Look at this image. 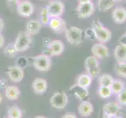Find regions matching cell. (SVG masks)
Returning a JSON list of instances; mask_svg holds the SVG:
<instances>
[{
    "instance_id": "obj_11",
    "label": "cell",
    "mask_w": 126,
    "mask_h": 118,
    "mask_svg": "<svg viewBox=\"0 0 126 118\" xmlns=\"http://www.w3.org/2000/svg\"><path fill=\"white\" fill-rule=\"evenodd\" d=\"M92 54L95 58H98L100 59H104L109 56V50L107 46L103 43H95L92 47Z\"/></svg>"
},
{
    "instance_id": "obj_33",
    "label": "cell",
    "mask_w": 126,
    "mask_h": 118,
    "mask_svg": "<svg viewBox=\"0 0 126 118\" xmlns=\"http://www.w3.org/2000/svg\"><path fill=\"white\" fill-rule=\"evenodd\" d=\"M85 37H86L87 39H91V40H93V39H95V38L94 32H93V28H87V29H85Z\"/></svg>"
},
{
    "instance_id": "obj_16",
    "label": "cell",
    "mask_w": 126,
    "mask_h": 118,
    "mask_svg": "<svg viewBox=\"0 0 126 118\" xmlns=\"http://www.w3.org/2000/svg\"><path fill=\"white\" fill-rule=\"evenodd\" d=\"M113 21L117 24H123L126 21V10L122 6L114 8L112 13Z\"/></svg>"
},
{
    "instance_id": "obj_7",
    "label": "cell",
    "mask_w": 126,
    "mask_h": 118,
    "mask_svg": "<svg viewBox=\"0 0 126 118\" xmlns=\"http://www.w3.org/2000/svg\"><path fill=\"white\" fill-rule=\"evenodd\" d=\"M68 102V97L63 91H58L53 94L50 98L51 106L57 110H63L66 107Z\"/></svg>"
},
{
    "instance_id": "obj_40",
    "label": "cell",
    "mask_w": 126,
    "mask_h": 118,
    "mask_svg": "<svg viewBox=\"0 0 126 118\" xmlns=\"http://www.w3.org/2000/svg\"><path fill=\"white\" fill-rule=\"evenodd\" d=\"M9 2H18L20 0H7Z\"/></svg>"
},
{
    "instance_id": "obj_36",
    "label": "cell",
    "mask_w": 126,
    "mask_h": 118,
    "mask_svg": "<svg viewBox=\"0 0 126 118\" xmlns=\"http://www.w3.org/2000/svg\"><path fill=\"white\" fill-rule=\"evenodd\" d=\"M4 42H5V40H4V37L0 33V48L2 47V46L4 45Z\"/></svg>"
},
{
    "instance_id": "obj_39",
    "label": "cell",
    "mask_w": 126,
    "mask_h": 118,
    "mask_svg": "<svg viewBox=\"0 0 126 118\" xmlns=\"http://www.w3.org/2000/svg\"><path fill=\"white\" fill-rule=\"evenodd\" d=\"M114 117H110L109 115H107V114H104L103 113V118H113Z\"/></svg>"
},
{
    "instance_id": "obj_24",
    "label": "cell",
    "mask_w": 126,
    "mask_h": 118,
    "mask_svg": "<svg viewBox=\"0 0 126 118\" xmlns=\"http://www.w3.org/2000/svg\"><path fill=\"white\" fill-rule=\"evenodd\" d=\"M110 87L113 94H118L121 91H122L124 89H125V83L121 80H114V81H113Z\"/></svg>"
},
{
    "instance_id": "obj_20",
    "label": "cell",
    "mask_w": 126,
    "mask_h": 118,
    "mask_svg": "<svg viewBox=\"0 0 126 118\" xmlns=\"http://www.w3.org/2000/svg\"><path fill=\"white\" fill-rule=\"evenodd\" d=\"M114 55L117 63L126 62V47L121 44L118 45L114 49Z\"/></svg>"
},
{
    "instance_id": "obj_3",
    "label": "cell",
    "mask_w": 126,
    "mask_h": 118,
    "mask_svg": "<svg viewBox=\"0 0 126 118\" xmlns=\"http://www.w3.org/2000/svg\"><path fill=\"white\" fill-rule=\"evenodd\" d=\"M32 64L34 69L40 72H47L51 68V59L49 55L40 54L33 58Z\"/></svg>"
},
{
    "instance_id": "obj_1",
    "label": "cell",
    "mask_w": 126,
    "mask_h": 118,
    "mask_svg": "<svg viewBox=\"0 0 126 118\" xmlns=\"http://www.w3.org/2000/svg\"><path fill=\"white\" fill-rule=\"evenodd\" d=\"M93 31L95 35V38L102 43L109 42L111 37L112 33L109 29L104 27L102 22L99 19H95L93 21Z\"/></svg>"
},
{
    "instance_id": "obj_28",
    "label": "cell",
    "mask_w": 126,
    "mask_h": 118,
    "mask_svg": "<svg viewBox=\"0 0 126 118\" xmlns=\"http://www.w3.org/2000/svg\"><path fill=\"white\" fill-rule=\"evenodd\" d=\"M99 95L102 98H108L113 94L112 91L110 87H104V86H99Z\"/></svg>"
},
{
    "instance_id": "obj_2",
    "label": "cell",
    "mask_w": 126,
    "mask_h": 118,
    "mask_svg": "<svg viewBox=\"0 0 126 118\" xmlns=\"http://www.w3.org/2000/svg\"><path fill=\"white\" fill-rule=\"evenodd\" d=\"M67 40L72 45H79L83 40V31L78 27L72 26L65 31Z\"/></svg>"
},
{
    "instance_id": "obj_38",
    "label": "cell",
    "mask_w": 126,
    "mask_h": 118,
    "mask_svg": "<svg viewBox=\"0 0 126 118\" xmlns=\"http://www.w3.org/2000/svg\"><path fill=\"white\" fill-rule=\"evenodd\" d=\"M79 3H85V2H91L92 0H78Z\"/></svg>"
},
{
    "instance_id": "obj_14",
    "label": "cell",
    "mask_w": 126,
    "mask_h": 118,
    "mask_svg": "<svg viewBox=\"0 0 126 118\" xmlns=\"http://www.w3.org/2000/svg\"><path fill=\"white\" fill-rule=\"evenodd\" d=\"M121 106L118 102H109L106 103L103 107V112L104 114L109 115L110 117H115L118 115Z\"/></svg>"
},
{
    "instance_id": "obj_9",
    "label": "cell",
    "mask_w": 126,
    "mask_h": 118,
    "mask_svg": "<svg viewBox=\"0 0 126 118\" xmlns=\"http://www.w3.org/2000/svg\"><path fill=\"white\" fill-rule=\"evenodd\" d=\"M7 74L10 80L14 83H20L24 76L23 69L19 67L18 65H12L9 67Z\"/></svg>"
},
{
    "instance_id": "obj_13",
    "label": "cell",
    "mask_w": 126,
    "mask_h": 118,
    "mask_svg": "<svg viewBox=\"0 0 126 118\" xmlns=\"http://www.w3.org/2000/svg\"><path fill=\"white\" fill-rule=\"evenodd\" d=\"M64 50V45L60 40H53L48 45V51L52 56H58L61 54Z\"/></svg>"
},
{
    "instance_id": "obj_10",
    "label": "cell",
    "mask_w": 126,
    "mask_h": 118,
    "mask_svg": "<svg viewBox=\"0 0 126 118\" xmlns=\"http://www.w3.org/2000/svg\"><path fill=\"white\" fill-rule=\"evenodd\" d=\"M34 12L33 4L28 0H23L17 2V13L22 17H30Z\"/></svg>"
},
{
    "instance_id": "obj_37",
    "label": "cell",
    "mask_w": 126,
    "mask_h": 118,
    "mask_svg": "<svg viewBox=\"0 0 126 118\" xmlns=\"http://www.w3.org/2000/svg\"><path fill=\"white\" fill-rule=\"evenodd\" d=\"M4 28V22L2 18H0V33L2 32V30Z\"/></svg>"
},
{
    "instance_id": "obj_31",
    "label": "cell",
    "mask_w": 126,
    "mask_h": 118,
    "mask_svg": "<svg viewBox=\"0 0 126 118\" xmlns=\"http://www.w3.org/2000/svg\"><path fill=\"white\" fill-rule=\"evenodd\" d=\"M117 95H118V103L121 106H126V89H124Z\"/></svg>"
},
{
    "instance_id": "obj_44",
    "label": "cell",
    "mask_w": 126,
    "mask_h": 118,
    "mask_svg": "<svg viewBox=\"0 0 126 118\" xmlns=\"http://www.w3.org/2000/svg\"><path fill=\"white\" fill-rule=\"evenodd\" d=\"M116 1H121V0H116Z\"/></svg>"
},
{
    "instance_id": "obj_34",
    "label": "cell",
    "mask_w": 126,
    "mask_h": 118,
    "mask_svg": "<svg viewBox=\"0 0 126 118\" xmlns=\"http://www.w3.org/2000/svg\"><path fill=\"white\" fill-rule=\"evenodd\" d=\"M118 42L121 45H124L126 47V34H123L122 36H121L119 39H118Z\"/></svg>"
},
{
    "instance_id": "obj_43",
    "label": "cell",
    "mask_w": 126,
    "mask_h": 118,
    "mask_svg": "<svg viewBox=\"0 0 126 118\" xmlns=\"http://www.w3.org/2000/svg\"><path fill=\"white\" fill-rule=\"evenodd\" d=\"M34 118H46V117H43V116H37V117H35Z\"/></svg>"
},
{
    "instance_id": "obj_32",
    "label": "cell",
    "mask_w": 126,
    "mask_h": 118,
    "mask_svg": "<svg viewBox=\"0 0 126 118\" xmlns=\"http://www.w3.org/2000/svg\"><path fill=\"white\" fill-rule=\"evenodd\" d=\"M28 60L27 58H24V57H20V58H18V60H17V65H18L19 67L20 68H24L28 65Z\"/></svg>"
},
{
    "instance_id": "obj_25",
    "label": "cell",
    "mask_w": 126,
    "mask_h": 118,
    "mask_svg": "<svg viewBox=\"0 0 126 118\" xmlns=\"http://www.w3.org/2000/svg\"><path fill=\"white\" fill-rule=\"evenodd\" d=\"M114 79L109 74H103L99 77V85L104 87H110Z\"/></svg>"
},
{
    "instance_id": "obj_27",
    "label": "cell",
    "mask_w": 126,
    "mask_h": 118,
    "mask_svg": "<svg viewBox=\"0 0 126 118\" xmlns=\"http://www.w3.org/2000/svg\"><path fill=\"white\" fill-rule=\"evenodd\" d=\"M114 71L118 76L126 78V62L116 63L114 65Z\"/></svg>"
},
{
    "instance_id": "obj_45",
    "label": "cell",
    "mask_w": 126,
    "mask_h": 118,
    "mask_svg": "<svg viewBox=\"0 0 126 118\" xmlns=\"http://www.w3.org/2000/svg\"><path fill=\"white\" fill-rule=\"evenodd\" d=\"M43 1H45V0H43Z\"/></svg>"
},
{
    "instance_id": "obj_6",
    "label": "cell",
    "mask_w": 126,
    "mask_h": 118,
    "mask_svg": "<svg viewBox=\"0 0 126 118\" xmlns=\"http://www.w3.org/2000/svg\"><path fill=\"white\" fill-rule=\"evenodd\" d=\"M50 18L60 17L64 12V4L60 0H50L46 6Z\"/></svg>"
},
{
    "instance_id": "obj_30",
    "label": "cell",
    "mask_w": 126,
    "mask_h": 118,
    "mask_svg": "<svg viewBox=\"0 0 126 118\" xmlns=\"http://www.w3.org/2000/svg\"><path fill=\"white\" fill-rule=\"evenodd\" d=\"M4 54L8 58H14L16 54H17V50H16V48L14 47V45L10 43L6 46V47L4 50Z\"/></svg>"
},
{
    "instance_id": "obj_41",
    "label": "cell",
    "mask_w": 126,
    "mask_h": 118,
    "mask_svg": "<svg viewBox=\"0 0 126 118\" xmlns=\"http://www.w3.org/2000/svg\"><path fill=\"white\" fill-rule=\"evenodd\" d=\"M2 94H0V104H1L2 102Z\"/></svg>"
},
{
    "instance_id": "obj_5",
    "label": "cell",
    "mask_w": 126,
    "mask_h": 118,
    "mask_svg": "<svg viewBox=\"0 0 126 118\" xmlns=\"http://www.w3.org/2000/svg\"><path fill=\"white\" fill-rule=\"evenodd\" d=\"M85 68L87 74L92 78H95L99 75L100 68L98 59L94 56H89L85 60Z\"/></svg>"
},
{
    "instance_id": "obj_4",
    "label": "cell",
    "mask_w": 126,
    "mask_h": 118,
    "mask_svg": "<svg viewBox=\"0 0 126 118\" xmlns=\"http://www.w3.org/2000/svg\"><path fill=\"white\" fill-rule=\"evenodd\" d=\"M32 44V38L31 36L24 32H20L18 33L16 40L14 43V47L17 52H24Z\"/></svg>"
},
{
    "instance_id": "obj_18",
    "label": "cell",
    "mask_w": 126,
    "mask_h": 118,
    "mask_svg": "<svg viewBox=\"0 0 126 118\" xmlns=\"http://www.w3.org/2000/svg\"><path fill=\"white\" fill-rule=\"evenodd\" d=\"M93 112V104L88 101L81 102L79 106V113L81 117H88L92 115Z\"/></svg>"
},
{
    "instance_id": "obj_17",
    "label": "cell",
    "mask_w": 126,
    "mask_h": 118,
    "mask_svg": "<svg viewBox=\"0 0 126 118\" xmlns=\"http://www.w3.org/2000/svg\"><path fill=\"white\" fill-rule=\"evenodd\" d=\"M41 28H42V24L39 21L31 20L27 23V24H26L25 32H27L29 36H33V35H36L39 32Z\"/></svg>"
},
{
    "instance_id": "obj_22",
    "label": "cell",
    "mask_w": 126,
    "mask_h": 118,
    "mask_svg": "<svg viewBox=\"0 0 126 118\" xmlns=\"http://www.w3.org/2000/svg\"><path fill=\"white\" fill-rule=\"evenodd\" d=\"M116 0H98L97 6L99 11L105 12L110 10L114 6Z\"/></svg>"
},
{
    "instance_id": "obj_42",
    "label": "cell",
    "mask_w": 126,
    "mask_h": 118,
    "mask_svg": "<svg viewBox=\"0 0 126 118\" xmlns=\"http://www.w3.org/2000/svg\"><path fill=\"white\" fill-rule=\"evenodd\" d=\"M113 118H123V117L122 116H120V115H117V116L114 117Z\"/></svg>"
},
{
    "instance_id": "obj_15",
    "label": "cell",
    "mask_w": 126,
    "mask_h": 118,
    "mask_svg": "<svg viewBox=\"0 0 126 118\" xmlns=\"http://www.w3.org/2000/svg\"><path fill=\"white\" fill-rule=\"evenodd\" d=\"M47 82L43 78H35L32 82V89L34 93L42 94L45 93L47 90Z\"/></svg>"
},
{
    "instance_id": "obj_47",
    "label": "cell",
    "mask_w": 126,
    "mask_h": 118,
    "mask_svg": "<svg viewBox=\"0 0 126 118\" xmlns=\"http://www.w3.org/2000/svg\"><path fill=\"white\" fill-rule=\"evenodd\" d=\"M125 34H126V32H125Z\"/></svg>"
},
{
    "instance_id": "obj_26",
    "label": "cell",
    "mask_w": 126,
    "mask_h": 118,
    "mask_svg": "<svg viewBox=\"0 0 126 118\" xmlns=\"http://www.w3.org/2000/svg\"><path fill=\"white\" fill-rule=\"evenodd\" d=\"M8 118H21L22 117V112L21 110L16 106H10L8 109Z\"/></svg>"
},
{
    "instance_id": "obj_29",
    "label": "cell",
    "mask_w": 126,
    "mask_h": 118,
    "mask_svg": "<svg viewBox=\"0 0 126 118\" xmlns=\"http://www.w3.org/2000/svg\"><path fill=\"white\" fill-rule=\"evenodd\" d=\"M40 20H41L42 24H44V25L49 24V22L50 21V17H49V12H48L46 6L43 7L42 9V10L40 12Z\"/></svg>"
},
{
    "instance_id": "obj_35",
    "label": "cell",
    "mask_w": 126,
    "mask_h": 118,
    "mask_svg": "<svg viewBox=\"0 0 126 118\" xmlns=\"http://www.w3.org/2000/svg\"><path fill=\"white\" fill-rule=\"evenodd\" d=\"M61 118H77V117L73 113H67V114H64Z\"/></svg>"
},
{
    "instance_id": "obj_19",
    "label": "cell",
    "mask_w": 126,
    "mask_h": 118,
    "mask_svg": "<svg viewBox=\"0 0 126 118\" xmlns=\"http://www.w3.org/2000/svg\"><path fill=\"white\" fill-rule=\"evenodd\" d=\"M71 92H72L76 97L80 100H84L89 96V91L87 88H84L79 85L74 84L70 88Z\"/></svg>"
},
{
    "instance_id": "obj_46",
    "label": "cell",
    "mask_w": 126,
    "mask_h": 118,
    "mask_svg": "<svg viewBox=\"0 0 126 118\" xmlns=\"http://www.w3.org/2000/svg\"><path fill=\"white\" fill-rule=\"evenodd\" d=\"M0 82H1V80H0Z\"/></svg>"
},
{
    "instance_id": "obj_8",
    "label": "cell",
    "mask_w": 126,
    "mask_h": 118,
    "mask_svg": "<svg viewBox=\"0 0 126 118\" xmlns=\"http://www.w3.org/2000/svg\"><path fill=\"white\" fill-rule=\"evenodd\" d=\"M95 11V6L93 3L85 2V3H79L77 7V14L78 17L81 19H85L91 17Z\"/></svg>"
},
{
    "instance_id": "obj_21",
    "label": "cell",
    "mask_w": 126,
    "mask_h": 118,
    "mask_svg": "<svg viewBox=\"0 0 126 118\" xmlns=\"http://www.w3.org/2000/svg\"><path fill=\"white\" fill-rule=\"evenodd\" d=\"M5 94L6 97L9 100H10V101H15V100H16L19 98V96L20 94V91L16 86L10 85L8 86L6 88Z\"/></svg>"
},
{
    "instance_id": "obj_23",
    "label": "cell",
    "mask_w": 126,
    "mask_h": 118,
    "mask_svg": "<svg viewBox=\"0 0 126 118\" xmlns=\"http://www.w3.org/2000/svg\"><path fill=\"white\" fill-rule=\"evenodd\" d=\"M93 81V78L88 74H81L77 79V84L84 88H87L91 85Z\"/></svg>"
},
{
    "instance_id": "obj_12",
    "label": "cell",
    "mask_w": 126,
    "mask_h": 118,
    "mask_svg": "<svg viewBox=\"0 0 126 118\" xmlns=\"http://www.w3.org/2000/svg\"><path fill=\"white\" fill-rule=\"evenodd\" d=\"M49 25L50 28L54 32L56 33H61L63 32H65L67 29L65 21L62 19L61 17H53V18H50Z\"/></svg>"
}]
</instances>
